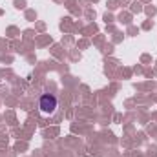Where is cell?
Returning a JSON list of instances; mask_svg holds the SVG:
<instances>
[{
  "mask_svg": "<svg viewBox=\"0 0 157 157\" xmlns=\"http://www.w3.org/2000/svg\"><path fill=\"white\" fill-rule=\"evenodd\" d=\"M55 108H57V99L53 95L48 93V95L40 97V110H42V113H53Z\"/></svg>",
  "mask_w": 157,
  "mask_h": 157,
  "instance_id": "cell-1",
  "label": "cell"
}]
</instances>
